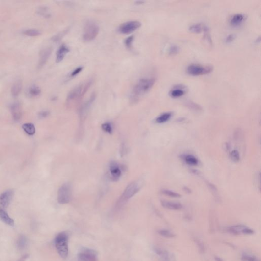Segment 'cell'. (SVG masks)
<instances>
[{
	"label": "cell",
	"mask_w": 261,
	"mask_h": 261,
	"mask_svg": "<svg viewBox=\"0 0 261 261\" xmlns=\"http://www.w3.org/2000/svg\"><path fill=\"white\" fill-rule=\"evenodd\" d=\"M93 82L94 81L92 79H89L71 90L66 98V106L72 108L78 104L87 91L90 89Z\"/></svg>",
	"instance_id": "cell-1"
},
{
	"label": "cell",
	"mask_w": 261,
	"mask_h": 261,
	"mask_svg": "<svg viewBox=\"0 0 261 261\" xmlns=\"http://www.w3.org/2000/svg\"><path fill=\"white\" fill-rule=\"evenodd\" d=\"M156 79L154 78H144L140 79L133 88L130 97L132 103H136L139 100L143 95L153 88Z\"/></svg>",
	"instance_id": "cell-2"
},
{
	"label": "cell",
	"mask_w": 261,
	"mask_h": 261,
	"mask_svg": "<svg viewBox=\"0 0 261 261\" xmlns=\"http://www.w3.org/2000/svg\"><path fill=\"white\" fill-rule=\"evenodd\" d=\"M55 247L60 257L65 259L68 254V236L65 232L59 233L55 239Z\"/></svg>",
	"instance_id": "cell-3"
},
{
	"label": "cell",
	"mask_w": 261,
	"mask_h": 261,
	"mask_svg": "<svg viewBox=\"0 0 261 261\" xmlns=\"http://www.w3.org/2000/svg\"><path fill=\"white\" fill-rule=\"evenodd\" d=\"M99 31L100 29L98 24L93 22H88L84 28L83 40L86 41H93L98 36Z\"/></svg>",
	"instance_id": "cell-4"
},
{
	"label": "cell",
	"mask_w": 261,
	"mask_h": 261,
	"mask_svg": "<svg viewBox=\"0 0 261 261\" xmlns=\"http://www.w3.org/2000/svg\"><path fill=\"white\" fill-rule=\"evenodd\" d=\"M213 68L211 65H203L198 64H192L187 66L186 72L192 76H199L211 73Z\"/></svg>",
	"instance_id": "cell-5"
},
{
	"label": "cell",
	"mask_w": 261,
	"mask_h": 261,
	"mask_svg": "<svg viewBox=\"0 0 261 261\" xmlns=\"http://www.w3.org/2000/svg\"><path fill=\"white\" fill-rule=\"evenodd\" d=\"M139 189V186L136 182H133L129 184L126 188L122 198L120 199V201L118 204V207H121L123 203L137 193Z\"/></svg>",
	"instance_id": "cell-6"
},
{
	"label": "cell",
	"mask_w": 261,
	"mask_h": 261,
	"mask_svg": "<svg viewBox=\"0 0 261 261\" xmlns=\"http://www.w3.org/2000/svg\"><path fill=\"white\" fill-rule=\"evenodd\" d=\"M72 197V190L69 184L63 185L58 192V202L60 204H66L70 202Z\"/></svg>",
	"instance_id": "cell-7"
},
{
	"label": "cell",
	"mask_w": 261,
	"mask_h": 261,
	"mask_svg": "<svg viewBox=\"0 0 261 261\" xmlns=\"http://www.w3.org/2000/svg\"><path fill=\"white\" fill-rule=\"evenodd\" d=\"M79 261H98V253L94 249L83 248L78 254Z\"/></svg>",
	"instance_id": "cell-8"
},
{
	"label": "cell",
	"mask_w": 261,
	"mask_h": 261,
	"mask_svg": "<svg viewBox=\"0 0 261 261\" xmlns=\"http://www.w3.org/2000/svg\"><path fill=\"white\" fill-rule=\"evenodd\" d=\"M230 234L234 235H251L254 234V231L252 228L243 225H235L228 228Z\"/></svg>",
	"instance_id": "cell-9"
},
{
	"label": "cell",
	"mask_w": 261,
	"mask_h": 261,
	"mask_svg": "<svg viewBox=\"0 0 261 261\" xmlns=\"http://www.w3.org/2000/svg\"><path fill=\"white\" fill-rule=\"evenodd\" d=\"M141 26V23L140 22L137 20L129 21L122 24L119 26L118 31L122 34H129L137 30Z\"/></svg>",
	"instance_id": "cell-10"
},
{
	"label": "cell",
	"mask_w": 261,
	"mask_h": 261,
	"mask_svg": "<svg viewBox=\"0 0 261 261\" xmlns=\"http://www.w3.org/2000/svg\"><path fill=\"white\" fill-rule=\"evenodd\" d=\"M14 191L7 190L0 195V206L2 208H6L9 205L14 196Z\"/></svg>",
	"instance_id": "cell-11"
},
{
	"label": "cell",
	"mask_w": 261,
	"mask_h": 261,
	"mask_svg": "<svg viewBox=\"0 0 261 261\" xmlns=\"http://www.w3.org/2000/svg\"><path fill=\"white\" fill-rule=\"evenodd\" d=\"M154 250L161 261H174L172 254L166 249L156 247Z\"/></svg>",
	"instance_id": "cell-12"
},
{
	"label": "cell",
	"mask_w": 261,
	"mask_h": 261,
	"mask_svg": "<svg viewBox=\"0 0 261 261\" xmlns=\"http://www.w3.org/2000/svg\"><path fill=\"white\" fill-rule=\"evenodd\" d=\"M52 53V49L50 47H47L42 50L39 55L38 67L41 68L46 64L49 60Z\"/></svg>",
	"instance_id": "cell-13"
},
{
	"label": "cell",
	"mask_w": 261,
	"mask_h": 261,
	"mask_svg": "<svg viewBox=\"0 0 261 261\" xmlns=\"http://www.w3.org/2000/svg\"><path fill=\"white\" fill-rule=\"evenodd\" d=\"M10 109L14 120L15 121H19L22 117V107L20 104L18 102L12 104L10 107Z\"/></svg>",
	"instance_id": "cell-14"
},
{
	"label": "cell",
	"mask_w": 261,
	"mask_h": 261,
	"mask_svg": "<svg viewBox=\"0 0 261 261\" xmlns=\"http://www.w3.org/2000/svg\"><path fill=\"white\" fill-rule=\"evenodd\" d=\"M69 49L66 45L63 44L59 47L56 53V62L60 63L64 58L65 56L69 53Z\"/></svg>",
	"instance_id": "cell-15"
},
{
	"label": "cell",
	"mask_w": 261,
	"mask_h": 261,
	"mask_svg": "<svg viewBox=\"0 0 261 261\" xmlns=\"http://www.w3.org/2000/svg\"><path fill=\"white\" fill-rule=\"evenodd\" d=\"M204 35L203 36L202 41L205 46L208 48H210L212 46V40L211 38L209 29L206 25H204Z\"/></svg>",
	"instance_id": "cell-16"
},
{
	"label": "cell",
	"mask_w": 261,
	"mask_h": 261,
	"mask_svg": "<svg viewBox=\"0 0 261 261\" xmlns=\"http://www.w3.org/2000/svg\"><path fill=\"white\" fill-rule=\"evenodd\" d=\"M0 219L2 221L9 226H14V219L9 216L8 213L5 210L0 207Z\"/></svg>",
	"instance_id": "cell-17"
},
{
	"label": "cell",
	"mask_w": 261,
	"mask_h": 261,
	"mask_svg": "<svg viewBox=\"0 0 261 261\" xmlns=\"http://www.w3.org/2000/svg\"><path fill=\"white\" fill-rule=\"evenodd\" d=\"M161 204L163 207L168 210H179L182 208V205L179 203L162 200L161 201Z\"/></svg>",
	"instance_id": "cell-18"
},
{
	"label": "cell",
	"mask_w": 261,
	"mask_h": 261,
	"mask_svg": "<svg viewBox=\"0 0 261 261\" xmlns=\"http://www.w3.org/2000/svg\"><path fill=\"white\" fill-rule=\"evenodd\" d=\"M110 172L114 180H117L121 176V170L116 163L112 162L110 164Z\"/></svg>",
	"instance_id": "cell-19"
},
{
	"label": "cell",
	"mask_w": 261,
	"mask_h": 261,
	"mask_svg": "<svg viewBox=\"0 0 261 261\" xmlns=\"http://www.w3.org/2000/svg\"><path fill=\"white\" fill-rule=\"evenodd\" d=\"M185 93V90L184 86H177L170 91L169 95L172 98H179L183 96Z\"/></svg>",
	"instance_id": "cell-20"
},
{
	"label": "cell",
	"mask_w": 261,
	"mask_h": 261,
	"mask_svg": "<svg viewBox=\"0 0 261 261\" xmlns=\"http://www.w3.org/2000/svg\"><path fill=\"white\" fill-rule=\"evenodd\" d=\"M244 19V15L242 14H235L232 16L230 24L233 26H237L242 23Z\"/></svg>",
	"instance_id": "cell-21"
},
{
	"label": "cell",
	"mask_w": 261,
	"mask_h": 261,
	"mask_svg": "<svg viewBox=\"0 0 261 261\" xmlns=\"http://www.w3.org/2000/svg\"><path fill=\"white\" fill-rule=\"evenodd\" d=\"M22 83L20 81H17L12 86L11 88V94L14 96H17L19 95L22 90Z\"/></svg>",
	"instance_id": "cell-22"
},
{
	"label": "cell",
	"mask_w": 261,
	"mask_h": 261,
	"mask_svg": "<svg viewBox=\"0 0 261 261\" xmlns=\"http://www.w3.org/2000/svg\"><path fill=\"white\" fill-rule=\"evenodd\" d=\"M24 132L29 135H33L35 134V128L34 125L32 123H24L22 126Z\"/></svg>",
	"instance_id": "cell-23"
},
{
	"label": "cell",
	"mask_w": 261,
	"mask_h": 261,
	"mask_svg": "<svg viewBox=\"0 0 261 261\" xmlns=\"http://www.w3.org/2000/svg\"><path fill=\"white\" fill-rule=\"evenodd\" d=\"M172 116V113L171 112H166L162 114L160 116H159L156 118V122L158 123H164L167 122Z\"/></svg>",
	"instance_id": "cell-24"
},
{
	"label": "cell",
	"mask_w": 261,
	"mask_h": 261,
	"mask_svg": "<svg viewBox=\"0 0 261 261\" xmlns=\"http://www.w3.org/2000/svg\"><path fill=\"white\" fill-rule=\"evenodd\" d=\"M27 239L24 236L21 235L19 237L17 240V246L19 249H23L27 245Z\"/></svg>",
	"instance_id": "cell-25"
},
{
	"label": "cell",
	"mask_w": 261,
	"mask_h": 261,
	"mask_svg": "<svg viewBox=\"0 0 261 261\" xmlns=\"http://www.w3.org/2000/svg\"><path fill=\"white\" fill-rule=\"evenodd\" d=\"M204 25L201 23H197L193 24L190 26L189 30L191 32L194 33H199L204 31Z\"/></svg>",
	"instance_id": "cell-26"
},
{
	"label": "cell",
	"mask_w": 261,
	"mask_h": 261,
	"mask_svg": "<svg viewBox=\"0 0 261 261\" xmlns=\"http://www.w3.org/2000/svg\"><path fill=\"white\" fill-rule=\"evenodd\" d=\"M41 90L38 86L35 85L30 87L28 90L29 95L31 97H36L41 94Z\"/></svg>",
	"instance_id": "cell-27"
},
{
	"label": "cell",
	"mask_w": 261,
	"mask_h": 261,
	"mask_svg": "<svg viewBox=\"0 0 261 261\" xmlns=\"http://www.w3.org/2000/svg\"><path fill=\"white\" fill-rule=\"evenodd\" d=\"M158 234L162 237L166 238H172L175 237V234L166 229H161L158 231Z\"/></svg>",
	"instance_id": "cell-28"
},
{
	"label": "cell",
	"mask_w": 261,
	"mask_h": 261,
	"mask_svg": "<svg viewBox=\"0 0 261 261\" xmlns=\"http://www.w3.org/2000/svg\"><path fill=\"white\" fill-rule=\"evenodd\" d=\"M185 162L190 165H196L198 163V159L194 156L191 155H188L185 157Z\"/></svg>",
	"instance_id": "cell-29"
},
{
	"label": "cell",
	"mask_w": 261,
	"mask_h": 261,
	"mask_svg": "<svg viewBox=\"0 0 261 261\" xmlns=\"http://www.w3.org/2000/svg\"><path fill=\"white\" fill-rule=\"evenodd\" d=\"M207 186L209 188L210 191L212 194L214 196V198L217 199H219V193H218V190L217 189L216 187H215V186L213 184H211V183H207Z\"/></svg>",
	"instance_id": "cell-30"
},
{
	"label": "cell",
	"mask_w": 261,
	"mask_h": 261,
	"mask_svg": "<svg viewBox=\"0 0 261 261\" xmlns=\"http://www.w3.org/2000/svg\"><path fill=\"white\" fill-rule=\"evenodd\" d=\"M230 158L231 159V161L234 162H238L240 159L239 152L236 150H234L230 153Z\"/></svg>",
	"instance_id": "cell-31"
},
{
	"label": "cell",
	"mask_w": 261,
	"mask_h": 261,
	"mask_svg": "<svg viewBox=\"0 0 261 261\" xmlns=\"http://www.w3.org/2000/svg\"><path fill=\"white\" fill-rule=\"evenodd\" d=\"M41 32L37 29H28L24 31V34L29 36H37L41 34Z\"/></svg>",
	"instance_id": "cell-32"
},
{
	"label": "cell",
	"mask_w": 261,
	"mask_h": 261,
	"mask_svg": "<svg viewBox=\"0 0 261 261\" xmlns=\"http://www.w3.org/2000/svg\"><path fill=\"white\" fill-rule=\"evenodd\" d=\"M187 106L190 109L193 110L195 111H200L202 110V108L200 106L198 105L196 103H193L192 101H188Z\"/></svg>",
	"instance_id": "cell-33"
},
{
	"label": "cell",
	"mask_w": 261,
	"mask_h": 261,
	"mask_svg": "<svg viewBox=\"0 0 261 261\" xmlns=\"http://www.w3.org/2000/svg\"><path fill=\"white\" fill-rule=\"evenodd\" d=\"M162 193L165 195H167V196L172 197V198H179L181 197V195L180 194L176 193V192H173L172 191H171L169 190L164 189L162 191Z\"/></svg>",
	"instance_id": "cell-34"
},
{
	"label": "cell",
	"mask_w": 261,
	"mask_h": 261,
	"mask_svg": "<svg viewBox=\"0 0 261 261\" xmlns=\"http://www.w3.org/2000/svg\"><path fill=\"white\" fill-rule=\"evenodd\" d=\"M241 258L243 261H257V258L254 256L248 253H244Z\"/></svg>",
	"instance_id": "cell-35"
},
{
	"label": "cell",
	"mask_w": 261,
	"mask_h": 261,
	"mask_svg": "<svg viewBox=\"0 0 261 261\" xmlns=\"http://www.w3.org/2000/svg\"><path fill=\"white\" fill-rule=\"evenodd\" d=\"M38 13L40 14L41 15L45 16V17H48V16H50L49 10L47 9V8H46V7H41V8H39Z\"/></svg>",
	"instance_id": "cell-36"
},
{
	"label": "cell",
	"mask_w": 261,
	"mask_h": 261,
	"mask_svg": "<svg viewBox=\"0 0 261 261\" xmlns=\"http://www.w3.org/2000/svg\"><path fill=\"white\" fill-rule=\"evenodd\" d=\"M101 128L106 132L111 133L112 132V128L109 123H105L101 126Z\"/></svg>",
	"instance_id": "cell-37"
},
{
	"label": "cell",
	"mask_w": 261,
	"mask_h": 261,
	"mask_svg": "<svg viewBox=\"0 0 261 261\" xmlns=\"http://www.w3.org/2000/svg\"><path fill=\"white\" fill-rule=\"evenodd\" d=\"M134 39V36H131L128 37L127 38H126V40H125V45H126V46L128 49H131V48Z\"/></svg>",
	"instance_id": "cell-38"
},
{
	"label": "cell",
	"mask_w": 261,
	"mask_h": 261,
	"mask_svg": "<svg viewBox=\"0 0 261 261\" xmlns=\"http://www.w3.org/2000/svg\"><path fill=\"white\" fill-rule=\"evenodd\" d=\"M179 51V49L178 46L176 45H172L171 47H169V54L173 55H176L177 54Z\"/></svg>",
	"instance_id": "cell-39"
},
{
	"label": "cell",
	"mask_w": 261,
	"mask_h": 261,
	"mask_svg": "<svg viewBox=\"0 0 261 261\" xmlns=\"http://www.w3.org/2000/svg\"><path fill=\"white\" fill-rule=\"evenodd\" d=\"M83 69V68L82 66H80L78 68H77L76 69L73 71L72 73H70V77H74L75 76H77L79 73H80L82 72V70Z\"/></svg>",
	"instance_id": "cell-40"
},
{
	"label": "cell",
	"mask_w": 261,
	"mask_h": 261,
	"mask_svg": "<svg viewBox=\"0 0 261 261\" xmlns=\"http://www.w3.org/2000/svg\"><path fill=\"white\" fill-rule=\"evenodd\" d=\"M236 36L235 34H229L228 36L226 37V41L227 43H230V42H231L234 41L235 38Z\"/></svg>",
	"instance_id": "cell-41"
},
{
	"label": "cell",
	"mask_w": 261,
	"mask_h": 261,
	"mask_svg": "<svg viewBox=\"0 0 261 261\" xmlns=\"http://www.w3.org/2000/svg\"><path fill=\"white\" fill-rule=\"evenodd\" d=\"M49 115V112L48 111H44L41 112L38 114V117L41 118H43L46 117H48Z\"/></svg>",
	"instance_id": "cell-42"
},
{
	"label": "cell",
	"mask_w": 261,
	"mask_h": 261,
	"mask_svg": "<svg viewBox=\"0 0 261 261\" xmlns=\"http://www.w3.org/2000/svg\"><path fill=\"white\" fill-rule=\"evenodd\" d=\"M184 191H186V192L188 193H189L191 192L189 188H187V187H185V188H184Z\"/></svg>",
	"instance_id": "cell-43"
},
{
	"label": "cell",
	"mask_w": 261,
	"mask_h": 261,
	"mask_svg": "<svg viewBox=\"0 0 261 261\" xmlns=\"http://www.w3.org/2000/svg\"><path fill=\"white\" fill-rule=\"evenodd\" d=\"M215 260L216 261H222V260H221V258L218 257H215Z\"/></svg>",
	"instance_id": "cell-44"
},
{
	"label": "cell",
	"mask_w": 261,
	"mask_h": 261,
	"mask_svg": "<svg viewBox=\"0 0 261 261\" xmlns=\"http://www.w3.org/2000/svg\"><path fill=\"white\" fill-rule=\"evenodd\" d=\"M144 1H137L136 2L137 4H142V3H144Z\"/></svg>",
	"instance_id": "cell-45"
}]
</instances>
